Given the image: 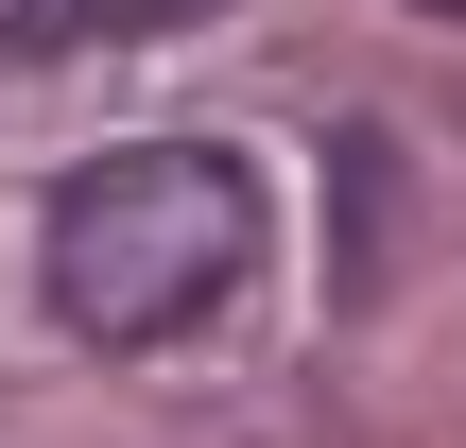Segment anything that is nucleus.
<instances>
[{
    "mask_svg": "<svg viewBox=\"0 0 466 448\" xmlns=\"http://www.w3.org/2000/svg\"><path fill=\"white\" fill-rule=\"evenodd\" d=\"M35 259H52V311H69L86 345H173V328H208V311L242 294V259H259V173L208 155V138H121V155H86V173L52 190Z\"/></svg>",
    "mask_w": 466,
    "mask_h": 448,
    "instance_id": "1",
    "label": "nucleus"
},
{
    "mask_svg": "<svg viewBox=\"0 0 466 448\" xmlns=\"http://www.w3.org/2000/svg\"><path fill=\"white\" fill-rule=\"evenodd\" d=\"M173 17H208V0H0V52H35V35H173Z\"/></svg>",
    "mask_w": 466,
    "mask_h": 448,
    "instance_id": "2",
    "label": "nucleus"
},
{
    "mask_svg": "<svg viewBox=\"0 0 466 448\" xmlns=\"http://www.w3.org/2000/svg\"><path fill=\"white\" fill-rule=\"evenodd\" d=\"M415 17H466V0H415Z\"/></svg>",
    "mask_w": 466,
    "mask_h": 448,
    "instance_id": "3",
    "label": "nucleus"
}]
</instances>
